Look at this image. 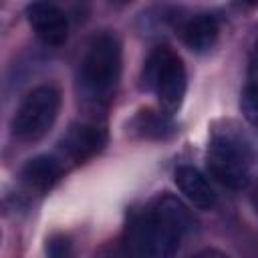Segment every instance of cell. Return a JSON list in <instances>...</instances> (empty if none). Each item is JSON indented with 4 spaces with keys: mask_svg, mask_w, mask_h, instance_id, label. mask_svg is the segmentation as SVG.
Instances as JSON below:
<instances>
[{
    "mask_svg": "<svg viewBox=\"0 0 258 258\" xmlns=\"http://www.w3.org/2000/svg\"><path fill=\"white\" fill-rule=\"evenodd\" d=\"M121 75V44L115 34L101 32L85 48L79 67V89L85 103L99 107L109 103Z\"/></svg>",
    "mask_w": 258,
    "mask_h": 258,
    "instance_id": "cell-1",
    "label": "cell"
},
{
    "mask_svg": "<svg viewBox=\"0 0 258 258\" xmlns=\"http://www.w3.org/2000/svg\"><path fill=\"white\" fill-rule=\"evenodd\" d=\"M143 81L145 87L157 95L165 111L179 109L185 95L187 77L181 58L171 48L159 46L149 54L143 69Z\"/></svg>",
    "mask_w": 258,
    "mask_h": 258,
    "instance_id": "cell-2",
    "label": "cell"
},
{
    "mask_svg": "<svg viewBox=\"0 0 258 258\" xmlns=\"http://www.w3.org/2000/svg\"><path fill=\"white\" fill-rule=\"evenodd\" d=\"M183 234L151 208L129 226V250L135 258H173Z\"/></svg>",
    "mask_w": 258,
    "mask_h": 258,
    "instance_id": "cell-3",
    "label": "cell"
},
{
    "mask_svg": "<svg viewBox=\"0 0 258 258\" xmlns=\"http://www.w3.org/2000/svg\"><path fill=\"white\" fill-rule=\"evenodd\" d=\"M60 109V93L52 85L34 87L16 109L12 119V133L20 141H34L42 137L56 121Z\"/></svg>",
    "mask_w": 258,
    "mask_h": 258,
    "instance_id": "cell-4",
    "label": "cell"
},
{
    "mask_svg": "<svg viewBox=\"0 0 258 258\" xmlns=\"http://www.w3.org/2000/svg\"><path fill=\"white\" fill-rule=\"evenodd\" d=\"M208 169L224 185L242 189L250 179V149L232 133H218L208 147Z\"/></svg>",
    "mask_w": 258,
    "mask_h": 258,
    "instance_id": "cell-5",
    "label": "cell"
},
{
    "mask_svg": "<svg viewBox=\"0 0 258 258\" xmlns=\"http://www.w3.org/2000/svg\"><path fill=\"white\" fill-rule=\"evenodd\" d=\"M107 141V131L97 121L75 123L60 141V159L83 163L97 155Z\"/></svg>",
    "mask_w": 258,
    "mask_h": 258,
    "instance_id": "cell-6",
    "label": "cell"
},
{
    "mask_svg": "<svg viewBox=\"0 0 258 258\" xmlns=\"http://www.w3.org/2000/svg\"><path fill=\"white\" fill-rule=\"evenodd\" d=\"M28 24L36 32V36L50 46H58L69 36V18L67 14L48 2H34L26 10Z\"/></svg>",
    "mask_w": 258,
    "mask_h": 258,
    "instance_id": "cell-7",
    "label": "cell"
},
{
    "mask_svg": "<svg viewBox=\"0 0 258 258\" xmlns=\"http://www.w3.org/2000/svg\"><path fill=\"white\" fill-rule=\"evenodd\" d=\"M175 183L181 189V194L187 198V202L200 210H212L216 206V191L206 179L204 173H200L191 165H181L175 169Z\"/></svg>",
    "mask_w": 258,
    "mask_h": 258,
    "instance_id": "cell-8",
    "label": "cell"
},
{
    "mask_svg": "<svg viewBox=\"0 0 258 258\" xmlns=\"http://www.w3.org/2000/svg\"><path fill=\"white\" fill-rule=\"evenodd\" d=\"M64 163L60 157L54 155H38L26 161L22 167V181L36 191H46L50 189L62 175Z\"/></svg>",
    "mask_w": 258,
    "mask_h": 258,
    "instance_id": "cell-9",
    "label": "cell"
},
{
    "mask_svg": "<svg viewBox=\"0 0 258 258\" xmlns=\"http://www.w3.org/2000/svg\"><path fill=\"white\" fill-rule=\"evenodd\" d=\"M218 20L212 14H196L189 20H185L181 28L183 42L194 50V52H208L216 40H218Z\"/></svg>",
    "mask_w": 258,
    "mask_h": 258,
    "instance_id": "cell-10",
    "label": "cell"
},
{
    "mask_svg": "<svg viewBox=\"0 0 258 258\" xmlns=\"http://www.w3.org/2000/svg\"><path fill=\"white\" fill-rule=\"evenodd\" d=\"M149 208H151L157 216H161L163 220H167L169 224H173L183 236H185L189 230H194V226H196V220H194L191 212H189L187 206H185L181 200H177L175 196H169V194L157 196V198L151 202Z\"/></svg>",
    "mask_w": 258,
    "mask_h": 258,
    "instance_id": "cell-11",
    "label": "cell"
},
{
    "mask_svg": "<svg viewBox=\"0 0 258 258\" xmlns=\"http://www.w3.org/2000/svg\"><path fill=\"white\" fill-rule=\"evenodd\" d=\"M240 107H242V113L244 117L258 127V81L248 85L242 93V101H240Z\"/></svg>",
    "mask_w": 258,
    "mask_h": 258,
    "instance_id": "cell-12",
    "label": "cell"
},
{
    "mask_svg": "<svg viewBox=\"0 0 258 258\" xmlns=\"http://www.w3.org/2000/svg\"><path fill=\"white\" fill-rule=\"evenodd\" d=\"M194 258H230V256L224 254V252H220V250H204V252L196 254Z\"/></svg>",
    "mask_w": 258,
    "mask_h": 258,
    "instance_id": "cell-13",
    "label": "cell"
},
{
    "mask_svg": "<svg viewBox=\"0 0 258 258\" xmlns=\"http://www.w3.org/2000/svg\"><path fill=\"white\" fill-rule=\"evenodd\" d=\"M250 64H252V73L258 77V40H256V46H254V50H252V60H250Z\"/></svg>",
    "mask_w": 258,
    "mask_h": 258,
    "instance_id": "cell-14",
    "label": "cell"
}]
</instances>
